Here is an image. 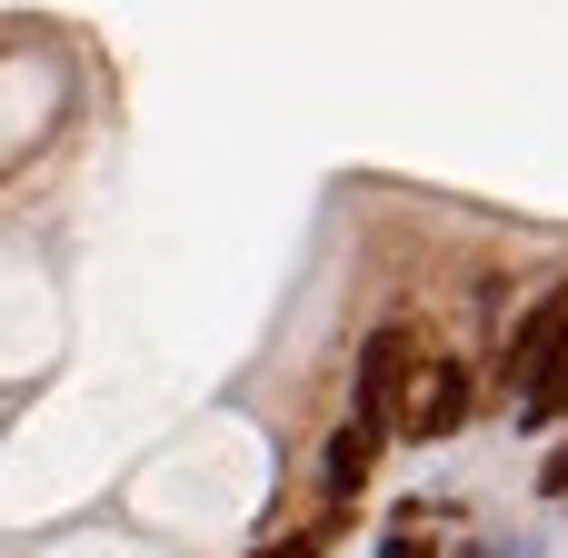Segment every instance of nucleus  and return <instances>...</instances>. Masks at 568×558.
<instances>
[{
    "instance_id": "nucleus-2",
    "label": "nucleus",
    "mask_w": 568,
    "mask_h": 558,
    "mask_svg": "<svg viewBox=\"0 0 568 558\" xmlns=\"http://www.w3.org/2000/svg\"><path fill=\"white\" fill-rule=\"evenodd\" d=\"M559 349H568V290H549V300L519 319V339H509V379H549Z\"/></svg>"
},
{
    "instance_id": "nucleus-4",
    "label": "nucleus",
    "mask_w": 568,
    "mask_h": 558,
    "mask_svg": "<svg viewBox=\"0 0 568 558\" xmlns=\"http://www.w3.org/2000/svg\"><path fill=\"white\" fill-rule=\"evenodd\" d=\"M40 100H50V80H40V70H0V150H20V140H30Z\"/></svg>"
},
{
    "instance_id": "nucleus-3",
    "label": "nucleus",
    "mask_w": 568,
    "mask_h": 558,
    "mask_svg": "<svg viewBox=\"0 0 568 558\" xmlns=\"http://www.w3.org/2000/svg\"><path fill=\"white\" fill-rule=\"evenodd\" d=\"M459 409H469V369H419V389H409V409H399V429H459Z\"/></svg>"
},
{
    "instance_id": "nucleus-1",
    "label": "nucleus",
    "mask_w": 568,
    "mask_h": 558,
    "mask_svg": "<svg viewBox=\"0 0 568 558\" xmlns=\"http://www.w3.org/2000/svg\"><path fill=\"white\" fill-rule=\"evenodd\" d=\"M409 379H419V329L399 319V329H379V339H369V359H359V399H369V429L409 409Z\"/></svg>"
},
{
    "instance_id": "nucleus-6",
    "label": "nucleus",
    "mask_w": 568,
    "mask_h": 558,
    "mask_svg": "<svg viewBox=\"0 0 568 558\" xmlns=\"http://www.w3.org/2000/svg\"><path fill=\"white\" fill-rule=\"evenodd\" d=\"M60 558H140V549H110V539H90V549H60Z\"/></svg>"
},
{
    "instance_id": "nucleus-5",
    "label": "nucleus",
    "mask_w": 568,
    "mask_h": 558,
    "mask_svg": "<svg viewBox=\"0 0 568 558\" xmlns=\"http://www.w3.org/2000/svg\"><path fill=\"white\" fill-rule=\"evenodd\" d=\"M369 439H379V429H369V419H359V429H339V439H329V489H349V479H359V469H369Z\"/></svg>"
},
{
    "instance_id": "nucleus-8",
    "label": "nucleus",
    "mask_w": 568,
    "mask_h": 558,
    "mask_svg": "<svg viewBox=\"0 0 568 558\" xmlns=\"http://www.w3.org/2000/svg\"><path fill=\"white\" fill-rule=\"evenodd\" d=\"M559 399H568V389H559Z\"/></svg>"
},
{
    "instance_id": "nucleus-7",
    "label": "nucleus",
    "mask_w": 568,
    "mask_h": 558,
    "mask_svg": "<svg viewBox=\"0 0 568 558\" xmlns=\"http://www.w3.org/2000/svg\"><path fill=\"white\" fill-rule=\"evenodd\" d=\"M549 489H568V459H549Z\"/></svg>"
}]
</instances>
